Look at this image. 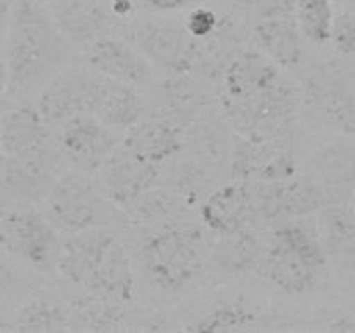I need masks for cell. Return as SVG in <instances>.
<instances>
[{
    "instance_id": "obj_1",
    "label": "cell",
    "mask_w": 355,
    "mask_h": 333,
    "mask_svg": "<svg viewBox=\"0 0 355 333\" xmlns=\"http://www.w3.org/2000/svg\"><path fill=\"white\" fill-rule=\"evenodd\" d=\"M73 45L40 0H12L9 33L3 54L7 94L24 101L44 89L69 65Z\"/></svg>"
},
{
    "instance_id": "obj_2",
    "label": "cell",
    "mask_w": 355,
    "mask_h": 333,
    "mask_svg": "<svg viewBox=\"0 0 355 333\" xmlns=\"http://www.w3.org/2000/svg\"><path fill=\"white\" fill-rule=\"evenodd\" d=\"M58 274L89 293L123 304L135 300L134 260L111 228H92L62 236Z\"/></svg>"
},
{
    "instance_id": "obj_3",
    "label": "cell",
    "mask_w": 355,
    "mask_h": 333,
    "mask_svg": "<svg viewBox=\"0 0 355 333\" xmlns=\"http://www.w3.org/2000/svg\"><path fill=\"white\" fill-rule=\"evenodd\" d=\"M329 257L318 225L305 219L281 222L270 232L257 273L288 297H300L318 288Z\"/></svg>"
},
{
    "instance_id": "obj_4",
    "label": "cell",
    "mask_w": 355,
    "mask_h": 333,
    "mask_svg": "<svg viewBox=\"0 0 355 333\" xmlns=\"http://www.w3.org/2000/svg\"><path fill=\"white\" fill-rule=\"evenodd\" d=\"M211 246L198 225L184 221L153 228L139 248L149 283L162 293H179L200 280L210 260Z\"/></svg>"
},
{
    "instance_id": "obj_5",
    "label": "cell",
    "mask_w": 355,
    "mask_h": 333,
    "mask_svg": "<svg viewBox=\"0 0 355 333\" xmlns=\"http://www.w3.org/2000/svg\"><path fill=\"white\" fill-rule=\"evenodd\" d=\"M44 205L45 215L62 236L127 222L123 210L101 193L92 176L75 169H64L55 177Z\"/></svg>"
},
{
    "instance_id": "obj_6",
    "label": "cell",
    "mask_w": 355,
    "mask_h": 333,
    "mask_svg": "<svg viewBox=\"0 0 355 333\" xmlns=\"http://www.w3.org/2000/svg\"><path fill=\"white\" fill-rule=\"evenodd\" d=\"M0 246L40 276L58 274L62 234L38 205L12 207L0 214Z\"/></svg>"
},
{
    "instance_id": "obj_7",
    "label": "cell",
    "mask_w": 355,
    "mask_h": 333,
    "mask_svg": "<svg viewBox=\"0 0 355 333\" xmlns=\"http://www.w3.org/2000/svg\"><path fill=\"white\" fill-rule=\"evenodd\" d=\"M0 151L12 162L52 176L64 170L55 130L35 104L21 103L0 114Z\"/></svg>"
},
{
    "instance_id": "obj_8",
    "label": "cell",
    "mask_w": 355,
    "mask_h": 333,
    "mask_svg": "<svg viewBox=\"0 0 355 333\" xmlns=\"http://www.w3.org/2000/svg\"><path fill=\"white\" fill-rule=\"evenodd\" d=\"M125 38L132 42L155 68L165 69L175 76H186L196 66L201 56V42L187 31L182 19L155 17L125 23Z\"/></svg>"
},
{
    "instance_id": "obj_9",
    "label": "cell",
    "mask_w": 355,
    "mask_h": 333,
    "mask_svg": "<svg viewBox=\"0 0 355 333\" xmlns=\"http://www.w3.org/2000/svg\"><path fill=\"white\" fill-rule=\"evenodd\" d=\"M257 222L281 224L305 219L328 207L324 191L304 172L286 180H248Z\"/></svg>"
},
{
    "instance_id": "obj_10",
    "label": "cell",
    "mask_w": 355,
    "mask_h": 333,
    "mask_svg": "<svg viewBox=\"0 0 355 333\" xmlns=\"http://www.w3.org/2000/svg\"><path fill=\"white\" fill-rule=\"evenodd\" d=\"M302 108L329 134L355 137V85L335 68L319 69L307 80Z\"/></svg>"
},
{
    "instance_id": "obj_11",
    "label": "cell",
    "mask_w": 355,
    "mask_h": 333,
    "mask_svg": "<svg viewBox=\"0 0 355 333\" xmlns=\"http://www.w3.org/2000/svg\"><path fill=\"white\" fill-rule=\"evenodd\" d=\"M55 137L64 165L92 177L123 141L121 132L107 127L90 113L80 114L59 127Z\"/></svg>"
},
{
    "instance_id": "obj_12",
    "label": "cell",
    "mask_w": 355,
    "mask_h": 333,
    "mask_svg": "<svg viewBox=\"0 0 355 333\" xmlns=\"http://www.w3.org/2000/svg\"><path fill=\"white\" fill-rule=\"evenodd\" d=\"M302 172L324 191L329 205L350 203L355 191V137L333 135L319 142Z\"/></svg>"
},
{
    "instance_id": "obj_13",
    "label": "cell",
    "mask_w": 355,
    "mask_h": 333,
    "mask_svg": "<svg viewBox=\"0 0 355 333\" xmlns=\"http://www.w3.org/2000/svg\"><path fill=\"white\" fill-rule=\"evenodd\" d=\"M159 165L149 163L121 144L110 155L94 176L101 193L123 210L141 194L159 186Z\"/></svg>"
},
{
    "instance_id": "obj_14",
    "label": "cell",
    "mask_w": 355,
    "mask_h": 333,
    "mask_svg": "<svg viewBox=\"0 0 355 333\" xmlns=\"http://www.w3.org/2000/svg\"><path fill=\"white\" fill-rule=\"evenodd\" d=\"M90 68L106 78L144 87L155 80V66L132 44L118 33L104 35L83 49Z\"/></svg>"
},
{
    "instance_id": "obj_15",
    "label": "cell",
    "mask_w": 355,
    "mask_h": 333,
    "mask_svg": "<svg viewBox=\"0 0 355 333\" xmlns=\"http://www.w3.org/2000/svg\"><path fill=\"white\" fill-rule=\"evenodd\" d=\"M94 75L66 66L37 94V110L54 130L80 114L89 113L90 85Z\"/></svg>"
},
{
    "instance_id": "obj_16",
    "label": "cell",
    "mask_w": 355,
    "mask_h": 333,
    "mask_svg": "<svg viewBox=\"0 0 355 333\" xmlns=\"http://www.w3.org/2000/svg\"><path fill=\"white\" fill-rule=\"evenodd\" d=\"M224 99L227 103H245L276 89L286 80L283 68L259 49L238 52L224 69Z\"/></svg>"
},
{
    "instance_id": "obj_17",
    "label": "cell",
    "mask_w": 355,
    "mask_h": 333,
    "mask_svg": "<svg viewBox=\"0 0 355 333\" xmlns=\"http://www.w3.org/2000/svg\"><path fill=\"white\" fill-rule=\"evenodd\" d=\"M200 219L205 228L217 236L252 228L257 215L250 184L232 179L211 189L201 203Z\"/></svg>"
},
{
    "instance_id": "obj_18",
    "label": "cell",
    "mask_w": 355,
    "mask_h": 333,
    "mask_svg": "<svg viewBox=\"0 0 355 333\" xmlns=\"http://www.w3.org/2000/svg\"><path fill=\"white\" fill-rule=\"evenodd\" d=\"M73 47L85 49L99 37L116 33L118 24H125L111 12L104 0H61L47 6Z\"/></svg>"
},
{
    "instance_id": "obj_19",
    "label": "cell",
    "mask_w": 355,
    "mask_h": 333,
    "mask_svg": "<svg viewBox=\"0 0 355 333\" xmlns=\"http://www.w3.org/2000/svg\"><path fill=\"white\" fill-rule=\"evenodd\" d=\"M137 89L96 73L90 85L89 113L114 130H128L146 113L144 99Z\"/></svg>"
},
{
    "instance_id": "obj_20",
    "label": "cell",
    "mask_w": 355,
    "mask_h": 333,
    "mask_svg": "<svg viewBox=\"0 0 355 333\" xmlns=\"http://www.w3.org/2000/svg\"><path fill=\"white\" fill-rule=\"evenodd\" d=\"M123 144L146 162L162 165L182 151V125L168 117L142 118L125 130Z\"/></svg>"
},
{
    "instance_id": "obj_21",
    "label": "cell",
    "mask_w": 355,
    "mask_h": 333,
    "mask_svg": "<svg viewBox=\"0 0 355 333\" xmlns=\"http://www.w3.org/2000/svg\"><path fill=\"white\" fill-rule=\"evenodd\" d=\"M253 40L257 49L279 68L293 69L304 62L305 38L298 30L295 16L259 17L253 24Z\"/></svg>"
},
{
    "instance_id": "obj_22",
    "label": "cell",
    "mask_w": 355,
    "mask_h": 333,
    "mask_svg": "<svg viewBox=\"0 0 355 333\" xmlns=\"http://www.w3.org/2000/svg\"><path fill=\"white\" fill-rule=\"evenodd\" d=\"M0 330L12 332H69V305L58 295L35 290L16 311L0 321Z\"/></svg>"
},
{
    "instance_id": "obj_23",
    "label": "cell",
    "mask_w": 355,
    "mask_h": 333,
    "mask_svg": "<svg viewBox=\"0 0 355 333\" xmlns=\"http://www.w3.org/2000/svg\"><path fill=\"white\" fill-rule=\"evenodd\" d=\"M315 225L329 262H335L343 273H355V212L352 205H328L318 212Z\"/></svg>"
},
{
    "instance_id": "obj_24",
    "label": "cell",
    "mask_w": 355,
    "mask_h": 333,
    "mask_svg": "<svg viewBox=\"0 0 355 333\" xmlns=\"http://www.w3.org/2000/svg\"><path fill=\"white\" fill-rule=\"evenodd\" d=\"M69 332H120L127 330L128 311L123 302L89 293L69 298Z\"/></svg>"
},
{
    "instance_id": "obj_25",
    "label": "cell",
    "mask_w": 355,
    "mask_h": 333,
    "mask_svg": "<svg viewBox=\"0 0 355 333\" xmlns=\"http://www.w3.org/2000/svg\"><path fill=\"white\" fill-rule=\"evenodd\" d=\"M217 238L215 246H211L210 259L218 267L227 273H257L266 253L267 241L263 243L253 225Z\"/></svg>"
},
{
    "instance_id": "obj_26",
    "label": "cell",
    "mask_w": 355,
    "mask_h": 333,
    "mask_svg": "<svg viewBox=\"0 0 355 333\" xmlns=\"http://www.w3.org/2000/svg\"><path fill=\"white\" fill-rule=\"evenodd\" d=\"M187 207L189 203L179 193L156 186L125 207L123 214L127 224L153 229L170 222L184 221Z\"/></svg>"
},
{
    "instance_id": "obj_27",
    "label": "cell",
    "mask_w": 355,
    "mask_h": 333,
    "mask_svg": "<svg viewBox=\"0 0 355 333\" xmlns=\"http://www.w3.org/2000/svg\"><path fill=\"white\" fill-rule=\"evenodd\" d=\"M38 276L40 274L24 267L0 246V321L40 288Z\"/></svg>"
},
{
    "instance_id": "obj_28",
    "label": "cell",
    "mask_w": 355,
    "mask_h": 333,
    "mask_svg": "<svg viewBox=\"0 0 355 333\" xmlns=\"http://www.w3.org/2000/svg\"><path fill=\"white\" fill-rule=\"evenodd\" d=\"M260 316L255 309L245 302H220L208 309L194 325L187 330L194 332H238V330L259 328Z\"/></svg>"
},
{
    "instance_id": "obj_29",
    "label": "cell",
    "mask_w": 355,
    "mask_h": 333,
    "mask_svg": "<svg viewBox=\"0 0 355 333\" xmlns=\"http://www.w3.org/2000/svg\"><path fill=\"white\" fill-rule=\"evenodd\" d=\"M335 16L333 0H297L295 3V21L302 37L318 47L331 42Z\"/></svg>"
},
{
    "instance_id": "obj_30",
    "label": "cell",
    "mask_w": 355,
    "mask_h": 333,
    "mask_svg": "<svg viewBox=\"0 0 355 333\" xmlns=\"http://www.w3.org/2000/svg\"><path fill=\"white\" fill-rule=\"evenodd\" d=\"M184 24H186L187 31L193 35L196 40L207 42L211 40L215 35L220 31L222 17L210 3H200L184 12L182 17Z\"/></svg>"
},
{
    "instance_id": "obj_31",
    "label": "cell",
    "mask_w": 355,
    "mask_h": 333,
    "mask_svg": "<svg viewBox=\"0 0 355 333\" xmlns=\"http://www.w3.org/2000/svg\"><path fill=\"white\" fill-rule=\"evenodd\" d=\"M329 44L338 54L355 56V10L343 9L336 14Z\"/></svg>"
},
{
    "instance_id": "obj_32",
    "label": "cell",
    "mask_w": 355,
    "mask_h": 333,
    "mask_svg": "<svg viewBox=\"0 0 355 333\" xmlns=\"http://www.w3.org/2000/svg\"><path fill=\"white\" fill-rule=\"evenodd\" d=\"M139 7L158 16H170L177 12H187L194 6L210 3V0H135Z\"/></svg>"
},
{
    "instance_id": "obj_33",
    "label": "cell",
    "mask_w": 355,
    "mask_h": 333,
    "mask_svg": "<svg viewBox=\"0 0 355 333\" xmlns=\"http://www.w3.org/2000/svg\"><path fill=\"white\" fill-rule=\"evenodd\" d=\"M246 3L259 19L267 16H295L297 0H246Z\"/></svg>"
},
{
    "instance_id": "obj_34",
    "label": "cell",
    "mask_w": 355,
    "mask_h": 333,
    "mask_svg": "<svg viewBox=\"0 0 355 333\" xmlns=\"http://www.w3.org/2000/svg\"><path fill=\"white\" fill-rule=\"evenodd\" d=\"M12 0H0V71L3 73V54H6L7 33H9ZM6 75V73H3Z\"/></svg>"
},
{
    "instance_id": "obj_35",
    "label": "cell",
    "mask_w": 355,
    "mask_h": 333,
    "mask_svg": "<svg viewBox=\"0 0 355 333\" xmlns=\"http://www.w3.org/2000/svg\"><path fill=\"white\" fill-rule=\"evenodd\" d=\"M10 208L9 189H7V160L0 151V214Z\"/></svg>"
},
{
    "instance_id": "obj_36",
    "label": "cell",
    "mask_w": 355,
    "mask_h": 333,
    "mask_svg": "<svg viewBox=\"0 0 355 333\" xmlns=\"http://www.w3.org/2000/svg\"><path fill=\"white\" fill-rule=\"evenodd\" d=\"M9 101H12L9 97V94H7V87H6V75H3L2 71H0V111L3 110V108L7 106V103Z\"/></svg>"
},
{
    "instance_id": "obj_37",
    "label": "cell",
    "mask_w": 355,
    "mask_h": 333,
    "mask_svg": "<svg viewBox=\"0 0 355 333\" xmlns=\"http://www.w3.org/2000/svg\"><path fill=\"white\" fill-rule=\"evenodd\" d=\"M335 2H338L343 9L355 10V0H335Z\"/></svg>"
},
{
    "instance_id": "obj_38",
    "label": "cell",
    "mask_w": 355,
    "mask_h": 333,
    "mask_svg": "<svg viewBox=\"0 0 355 333\" xmlns=\"http://www.w3.org/2000/svg\"><path fill=\"white\" fill-rule=\"evenodd\" d=\"M350 205H352V208H354V212H355V191H354V194H352V200H350Z\"/></svg>"
},
{
    "instance_id": "obj_39",
    "label": "cell",
    "mask_w": 355,
    "mask_h": 333,
    "mask_svg": "<svg viewBox=\"0 0 355 333\" xmlns=\"http://www.w3.org/2000/svg\"><path fill=\"white\" fill-rule=\"evenodd\" d=\"M354 85H355V71H354Z\"/></svg>"
},
{
    "instance_id": "obj_40",
    "label": "cell",
    "mask_w": 355,
    "mask_h": 333,
    "mask_svg": "<svg viewBox=\"0 0 355 333\" xmlns=\"http://www.w3.org/2000/svg\"><path fill=\"white\" fill-rule=\"evenodd\" d=\"M0 114H2V113H0Z\"/></svg>"
}]
</instances>
